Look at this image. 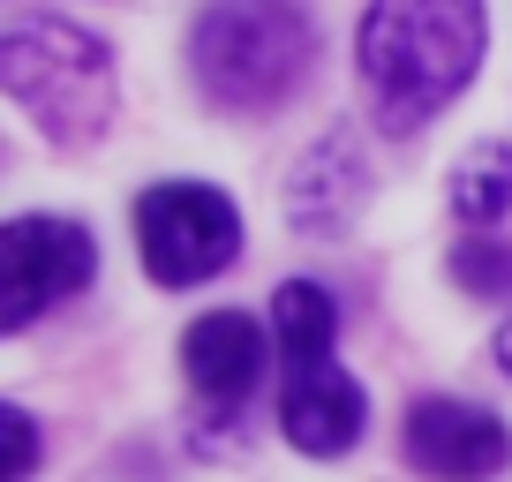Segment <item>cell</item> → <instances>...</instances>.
<instances>
[{
	"label": "cell",
	"mask_w": 512,
	"mask_h": 482,
	"mask_svg": "<svg viewBox=\"0 0 512 482\" xmlns=\"http://www.w3.org/2000/svg\"><path fill=\"white\" fill-rule=\"evenodd\" d=\"M482 0H369L362 16V76L384 129H422L430 113L475 83L482 68Z\"/></svg>",
	"instance_id": "1"
},
{
	"label": "cell",
	"mask_w": 512,
	"mask_h": 482,
	"mask_svg": "<svg viewBox=\"0 0 512 482\" xmlns=\"http://www.w3.org/2000/svg\"><path fill=\"white\" fill-rule=\"evenodd\" d=\"M317 61L302 0H211L189 31L196 91L219 113H279Z\"/></svg>",
	"instance_id": "2"
},
{
	"label": "cell",
	"mask_w": 512,
	"mask_h": 482,
	"mask_svg": "<svg viewBox=\"0 0 512 482\" xmlns=\"http://www.w3.org/2000/svg\"><path fill=\"white\" fill-rule=\"evenodd\" d=\"M0 91L31 113L53 144H91L113 121V46L83 23L31 16L0 31Z\"/></svg>",
	"instance_id": "3"
},
{
	"label": "cell",
	"mask_w": 512,
	"mask_h": 482,
	"mask_svg": "<svg viewBox=\"0 0 512 482\" xmlns=\"http://www.w3.org/2000/svg\"><path fill=\"white\" fill-rule=\"evenodd\" d=\"M136 249L159 287H196L241 257V211L211 181H159L136 196Z\"/></svg>",
	"instance_id": "4"
},
{
	"label": "cell",
	"mask_w": 512,
	"mask_h": 482,
	"mask_svg": "<svg viewBox=\"0 0 512 482\" xmlns=\"http://www.w3.org/2000/svg\"><path fill=\"white\" fill-rule=\"evenodd\" d=\"M98 272V249L76 219H0V332H23L38 324L53 302L83 294Z\"/></svg>",
	"instance_id": "5"
},
{
	"label": "cell",
	"mask_w": 512,
	"mask_h": 482,
	"mask_svg": "<svg viewBox=\"0 0 512 482\" xmlns=\"http://www.w3.org/2000/svg\"><path fill=\"white\" fill-rule=\"evenodd\" d=\"M400 445H407V467L430 475V482H490V475H505V460H512L505 422H497L490 407H475V400H445V392L407 407Z\"/></svg>",
	"instance_id": "6"
},
{
	"label": "cell",
	"mask_w": 512,
	"mask_h": 482,
	"mask_svg": "<svg viewBox=\"0 0 512 482\" xmlns=\"http://www.w3.org/2000/svg\"><path fill=\"white\" fill-rule=\"evenodd\" d=\"M181 370H189V385H196L204 407L234 415L256 392V377H264V332H256L241 309H211V317H196L189 332H181Z\"/></svg>",
	"instance_id": "7"
},
{
	"label": "cell",
	"mask_w": 512,
	"mask_h": 482,
	"mask_svg": "<svg viewBox=\"0 0 512 482\" xmlns=\"http://www.w3.org/2000/svg\"><path fill=\"white\" fill-rule=\"evenodd\" d=\"M362 422H369L362 385H354L339 362H317V370H287L279 430L294 437V452H309V460H339V452L362 437Z\"/></svg>",
	"instance_id": "8"
},
{
	"label": "cell",
	"mask_w": 512,
	"mask_h": 482,
	"mask_svg": "<svg viewBox=\"0 0 512 482\" xmlns=\"http://www.w3.org/2000/svg\"><path fill=\"white\" fill-rule=\"evenodd\" d=\"M354 211H362V151L354 136H324L287 181V219L302 234H339Z\"/></svg>",
	"instance_id": "9"
},
{
	"label": "cell",
	"mask_w": 512,
	"mask_h": 482,
	"mask_svg": "<svg viewBox=\"0 0 512 482\" xmlns=\"http://www.w3.org/2000/svg\"><path fill=\"white\" fill-rule=\"evenodd\" d=\"M272 332H279V354H287V370H317L332 362V332H339V309L317 279H287L272 294Z\"/></svg>",
	"instance_id": "10"
},
{
	"label": "cell",
	"mask_w": 512,
	"mask_h": 482,
	"mask_svg": "<svg viewBox=\"0 0 512 482\" xmlns=\"http://www.w3.org/2000/svg\"><path fill=\"white\" fill-rule=\"evenodd\" d=\"M452 211L460 226H497L512 211V144H475L452 166Z\"/></svg>",
	"instance_id": "11"
},
{
	"label": "cell",
	"mask_w": 512,
	"mask_h": 482,
	"mask_svg": "<svg viewBox=\"0 0 512 482\" xmlns=\"http://www.w3.org/2000/svg\"><path fill=\"white\" fill-rule=\"evenodd\" d=\"M452 279L467 294H512V241H490V234L460 241L452 249Z\"/></svg>",
	"instance_id": "12"
},
{
	"label": "cell",
	"mask_w": 512,
	"mask_h": 482,
	"mask_svg": "<svg viewBox=\"0 0 512 482\" xmlns=\"http://www.w3.org/2000/svg\"><path fill=\"white\" fill-rule=\"evenodd\" d=\"M38 467V422L0 400V482H23Z\"/></svg>",
	"instance_id": "13"
},
{
	"label": "cell",
	"mask_w": 512,
	"mask_h": 482,
	"mask_svg": "<svg viewBox=\"0 0 512 482\" xmlns=\"http://www.w3.org/2000/svg\"><path fill=\"white\" fill-rule=\"evenodd\" d=\"M497 370L512 377V324H505V332H497Z\"/></svg>",
	"instance_id": "14"
}]
</instances>
